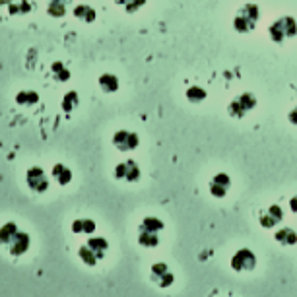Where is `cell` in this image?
I'll use <instances>...</instances> for the list:
<instances>
[{
	"label": "cell",
	"instance_id": "cell-24",
	"mask_svg": "<svg viewBox=\"0 0 297 297\" xmlns=\"http://www.w3.org/2000/svg\"><path fill=\"white\" fill-rule=\"evenodd\" d=\"M16 101L19 105H33L39 101V94L37 92H19L16 96Z\"/></svg>",
	"mask_w": 297,
	"mask_h": 297
},
{
	"label": "cell",
	"instance_id": "cell-18",
	"mask_svg": "<svg viewBox=\"0 0 297 297\" xmlns=\"http://www.w3.org/2000/svg\"><path fill=\"white\" fill-rule=\"evenodd\" d=\"M78 257H80V260H82L86 266H96L97 262H99V257H97L96 253L89 249L87 245H82V247L78 249Z\"/></svg>",
	"mask_w": 297,
	"mask_h": 297
},
{
	"label": "cell",
	"instance_id": "cell-29",
	"mask_svg": "<svg viewBox=\"0 0 297 297\" xmlns=\"http://www.w3.org/2000/svg\"><path fill=\"white\" fill-rule=\"evenodd\" d=\"M144 4H146V0H126L125 8H126V12H136L138 8H142Z\"/></svg>",
	"mask_w": 297,
	"mask_h": 297
},
{
	"label": "cell",
	"instance_id": "cell-32",
	"mask_svg": "<svg viewBox=\"0 0 297 297\" xmlns=\"http://www.w3.org/2000/svg\"><path fill=\"white\" fill-rule=\"evenodd\" d=\"M0 4H10V0H0Z\"/></svg>",
	"mask_w": 297,
	"mask_h": 297
},
{
	"label": "cell",
	"instance_id": "cell-21",
	"mask_svg": "<svg viewBox=\"0 0 297 297\" xmlns=\"http://www.w3.org/2000/svg\"><path fill=\"white\" fill-rule=\"evenodd\" d=\"M163 227H165V223H163L159 218H152V216H148V218H144L142 220V223L138 225V230H148V231H155V233H159V231H163Z\"/></svg>",
	"mask_w": 297,
	"mask_h": 297
},
{
	"label": "cell",
	"instance_id": "cell-31",
	"mask_svg": "<svg viewBox=\"0 0 297 297\" xmlns=\"http://www.w3.org/2000/svg\"><path fill=\"white\" fill-rule=\"evenodd\" d=\"M289 208H291V212H295L297 214V194L289 198Z\"/></svg>",
	"mask_w": 297,
	"mask_h": 297
},
{
	"label": "cell",
	"instance_id": "cell-8",
	"mask_svg": "<svg viewBox=\"0 0 297 297\" xmlns=\"http://www.w3.org/2000/svg\"><path fill=\"white\" fill-rule=\"evenodd\" d=\"M259 220H260V225H262V227L272 230V227H276L278 223H282V220H284V212H282V208H280L278 204H272V206H268V208H264V210L260 212Z\"/></svg>",
	"mask_w": 297,
	"mask_h": 297
},
{
	"label": "cell",
	"instance_id": "cell-22",
	"mask_svg": "<svg viewBox=\"0 0 297 297\" xmlns=\"http://www.w3.org/2000/svg\"><path fill=\"white\" fill-rule=\"evenodd\" d=\"M255 26H257V24H253V21H249V19L243 18V16H239V14L235 16V19H233V28H235L237 33H249Z\"/></svg>",
	"mask_w": 297,
	"mask_h": 297
},
{
	"label": "cell",
	"instance_id": "cell-2",
	"mask_svg": "<svg viewBox=\"0 0 297 297\" xmlns=\"http://www.w3.org/2000/svg\"><path fill=\"white\" fill-rule=\"evenodd\" d=\"M255 107H257V97L253 94H241L235 99H231V103L227 105V113L235 119H241V117L249 115Z\"/></svg>",
	"mask_w": 297,
	"mask_h": 297
},
{
	"label": "cell",
	"instance_id": "cell-16",
	"mask_svg": "<svg viewBox=\"0 0 297 297\" xmlns=\"http://www.w3.org/2000/svg\"><path fill=\"white\" fill-rule=\"evenodd\" d=\"M74 16L78 19H82V21H86V24H92V21H96V10L92 8V6H87V4H78L76 8H74Z\"/></svg>",
	"mask_w": 297,
	"mask_h": 297
},
{
	"label": "cell",
	"instance_id": "cell-28",
	"mask_svg": "<svg viewBox=\"0 0 297 297\" xmlns=\"http://www.w3.org/2000/svg\"><path fill=\"white\" fill-rule=\"evenodd\" d=\"M10 14H24V12H29L31 6L29 2H21V4H10Z\"/></svg>",
	"mask_w": 297,
	"mask_h": 297
},
{
	"label": "cell",
	"instance_id": "cell-11",
	"mask_svg": "<svg viewBox=\"0 0 297 297\" xmlns=\"http://www.w3.org/2000/svg\"><path fill=\"white\" fill-rule=\"evenodd\" d=\"M157 243H159V233L148 230H138V245L140 247L152 249V247H157Z\"/></svg>",
	"mask_w": 297,
	"mask_h": 297
},
{
	"label": "cell",
	"instance_id": "cell-15",
	"mask_svg": "<svg viewBox=\"0 0 297 297\" xmlns=\"http://www.w3.org/2000/svg\"><path fill=\"white\" fill-rule=\"evenodd\" d=\"M274 239L278 241L280 245H295L297 243V233L291 227H280L276 231V237Z\"/></svg>",
	"mask_w": 297,
	"mask_h": 297
},
{
	"label": "cell",
	"instance_id": "cell-27",
	"mask_svg": "<svg viewBox=\"0 0 297 297\" xmlns=\"http://www.w3.org/2000/svg\"><path fill=\"white\" fill-rule=\"evenodd\" d=\"M53 72L57 74L58 80H68V78H70V72L64 70V66H62L60 62H55V64H53Z\"/></svg>",
	"mask_w": 297,
	"mask_h": 297
},
{
	"label": "cell",
	"instance_id": "cell-10",
	"mask_svg": "<svg viewBox=\"0 0 297 297\" xmlns=\"http://www.w3.org/2000/svg\"><path fill=\"white\" fill-rule=\"evenodd\" d=\"M29 235L28 233H24V231H18L16 235H14V239L10 241L8 245V250L10 255H14V257H21L24 253H28L29 249Z\"/></svg>",
	"mask_w": 297,
	"mask_h": 297
},
{
	"label": "cell",
	"instance_id": "cell-23",
	"mask_svg": "<svg viewBox=\"0 0 297 297\" xmlns=\"http://www.w3.org/2000/svg\"><path fill=\"white\" fill-rule=\"evenodd\" d=\"M187 99L192 101V103H200V101L206 99V89L198 86H191L187 89Z\"/></svg>",
	"mask_w": 297,
	"mask_h": 297
},
{
	"label": "cell",
	"instance_id": "cell-30",
	"mask_svg": "<svg viewBox=\"0 0 297 297\" xmlns=\"http://www.w3.org/2000/svg\"><path fill=\"white\" fill-rule=\"evenodd\" d=\"M288 119H289V123H293V125H297V107H295V109H291V111H289Z\"/></svg>",
	"mask_w": 297,
	"mask_h": 297
},
{
	"label": "cell",
	"instance_id": "cell-1",
	"mask_svg": "<svg viewBox=\"0 0 297 297\" xmlns=\"http://www.w3.org/2000/svg\"><path fill=\"white\" fill-rule=\"evenodd\" d=\"M270 39L276 41V43H282L286 39H291L297 35V21L295 18L291 16H282V18L274 19L272 26L268 28Z\"/></svg>",
	"mask_w": 297,
	"mask_h": 297
},
{
	"label": "cell",
	"instance_id": "cell-25",
	"mask_svg": "<svg viewBox=\"0 0 297 297\" xmlns=\"http://www.w3.org/2000/svg\"><path fill=\"white\" fill-rule=\"evenodd\" d=\"M49 16H53V18H62L64 14H66V6H64V2H57V0H51L49 2Z\"/></svg>",
	"mask_w": 297,
	"mask_h": 297
},
{
	"label": "cell",
	"instance_id": "cell-26",
	"mask_svg": "<svg viewBox=\"0 0 297 297\" xmlns=\"http://www.w3.org/2000/svg\"><path fill=\"white\" fill-rule=\"evenodd\" d=\"M78 105V94L76 92H68L64 99H62V111L64 113H72Z\"/></svg>",
	"mask_w": 297,
	"mask_h": 297
},
{
	"label": "cell",
	"instance_id": "cell-12",
	"mask_svg": "<svg viewBox=\"0 0 297 297\" xmlns=\"http://www.w3.org/2000/svg\"><path fill=\"white\" fill-rule=\"evenodd\" d=\"M53 177H55V181L58 185H68V182L72 181V171H70V167H66L64 163H57L53 167Z\"/></svg>",
	"mask_w": 297,
	"mask_h": 297
},
{
	"label": "cell",
	"instance_id": "cell-33",
	"mask_svg": "<svg viewBox=\"0 0 297 297\" xmlns=\"http://www.w3.org/2000/svg\"><path fill=\"white\" fill-rule=\"evenodd\" d=\"M117 2H119V4H125L126 0H117Z\"/></svg>",
	"mask_w": 297,
	"mask_h": 297
},
{
	"label": "cell",
	"instance_id": "cell-34",
	"mask_svg": "<svg viewBox=\"0 0 297 297\" xmlns=\"http://www.w3.org/2000/svg\"><path fill=\"white\" fill-rule=\"evenodd\" d=\"M57 2H64V4H66V0H57Z\"/></svg>",
	"mask_w": 297,
	"mask_h": 297
},
{
	"label": "cell",
	"instance_id": "cell-3",
	"mask_svg": "<svg viewBox=\"0 0 297 297\" xmlns=\"http://www.w3.org/2000/svg\"><path fill=\"white\" fill-rule=\"evenodd\" d=\"M257 266V257L250 249H239L231 257V268L235 272H250Z\"/></svg>",
	"mask_w": 297,
	"mask_h": 297
},
{
	"label": "cell",
	"instance_id": "cell-4",
	"mask_svg": "<svg viewBox=\"0 0 297 297\" xmlns=\"http://www.w3.org/2000/svg\"><path fill=\"white\" fill-rule=\"evenodd\" d=\"M150 280L159 288H169L175 282V276L165 262H155L152 266V272H150Z\"/></svg>",
	"mask_w": 297,
	"mask_h": 297
},
{
	"label": "cell",
	"instance_id": "cell-13",
	"mask_svg": "<svg viewBox=\"0 0 297 297\" xmlns=\"http://www.w3.org/2000/svg\"><path fill=\"white\" fill-rule=\"evenodd\" d=\"M72 231L76 235H92L96 231V221L94 220H74L72 221Z\"/></svg>",
	"mask_w": 297,
	"mask_h": 297
},
{
	"label": "cell",
	"instance_id": "cell-20",
	"mask_svg": "<svg viewBox=\"0 0 297 297\" xmlns=\"http://www.w3.org/2000/svg\"><path fill=\"white\" fill-rule=\"evenodd\" d=\"M237 14L243 16V18H247L249 21H253V24H257L260 18V10L257 4H245V6H241Z\"/></svg>",
	"mask_w": 297,
	"mask_h": 297
},
{
	"label": "cell",
	"instance_id": "cell-6",
	"mask_svg": "<svg viewBox=\"0 0 297 297\" xmlns=\"http://www.w3.org/2000/svg\"><path fill=\"white\" fill-rule=\"evenodd\" d=\"M26 181H28V187L33 192H45L49 189V177L41 167H31V169H28Z\"/></svg>",
	"mask_w": 297,
	"mask_h": 297
},
{
	"label": "cell",
	"instance_id": "cell-5",
	"mask_svg": "<svg viewBox=\"0 0 297 297\" xmlns=\"http://www.w3.org/2000/svg\"><path fill=\"white\" fill-rule=\"evenodd\" d=\"M113 144L121 152H130V150L138 148L140 138H138V134L130 132V130H117L115 134H113Z\"/></svg>",
	"mask_w": 297,
	"mask_h": 297
},
{
	"label": "cell",
	"instance_id": "cell-9",
	"mask_svg": "<svg viewBox=\"0 0 297 297\" xmlns=\"http://www.w3.org/2000/svg\"><path fill=\"white\" fill-rule=\"evenodd\" d=\"M231 187V179L227 173H218L210 181V194L216 198H223Z\"/></svg>",
	"mask_w": 297,
	"mask_h": 297
},
{
	"label": "cell",
	"instance_id": "cell-7",
	"mask_svg": "<svg viewBox=\"0 0 297 297\" xmlns=\"http://www.w3.org/2000/svg\"><path fill=\"white\" fill-rule=\"evenodd\" d=\"M115 177L128 182H136L140 179V167L134 159H125L115 167Z\"/></svg>",
	"mask_w": 297,
	"mask_h": 297
},
{
	"label": "cell",
	"instance_id": "cell-17",
	"mask_svg": "<svg viewBox=\"0 0 297 297\" xmlns=\"http://www.w3.org/2000/svg\"><path fill=\"white\" fill-rule=\"evenodd\" d=\"M18 225L14 223V221H8V223H4L2 227H0V245H6L8 247L10 241L14 239V235L18 233Z\"/></svg>",
	"mask_w": 297,
	"mask_h": 297
},
{
	"label": "cell",
	"instance_id": "cell-19",
	"mask_svg": "<svg viewBox=\"0 0 297 297\" xmlns=\"http://www.w3.org/2000/svg\"><path fill=\"white\" fill-rule=\"evenodd\" d=\"M99 86L107 94H113L119 89V78L115 74H103V76H99Z\"/></svg>",
	"mask_w": 297,
	"mask_h": 297
},
{
	"label": "cell",
	"instance_id": "cell-14",
	"mask_svg": "<svg viewBox=\"0 0 297 297\" xmlns=\"http://www.w3.org/2000/svg\"><path fill=\"white\" fill-rule=\"evenodd\" d=\"M86 245H87V247H89L92 250H94V253H96L97 257H99V260H101L103 257H105L107 249H109V243H107L105 237H92V239L87 241Z\"/></svg>",
	"mask_w": 297,
	"mask_h": 297
}]
</instances>
